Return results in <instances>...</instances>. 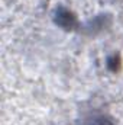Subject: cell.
<instances>
[{"mask_svg":"<svg viewBox=\"0 0 123 125\" xmlns=\"http://www.w3.org/2000/svg\"><path fill=\"white\" fill-rule=\"evenodd\" d=\"M54 19H55V23L58 26H61L62 29H75L78 26V21H77V16L67 7L60 6L57 7L55 13H54Z\"/></svg>","mask_w":123,"mask_h":125,"instance_id":"obj_1","label":"cell"},{"mask_svg":"<svg viewBox=\"0 0 123 125\" xmlns=\"http://www.w3.org/2000/svg\"><path fill=\"white\" fill-rule=\"evenodd\" d=\"M86 125H117V124L109 115H96Z\"/></svg>","mask_w":123,"mask_h":125,"instance_id":"obj_2","label":"cell"}]
</instances>
